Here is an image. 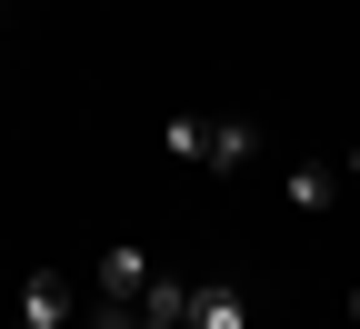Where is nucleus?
Listing matches in <instances>:
<instances>
[{
	"mask_svg": "<svg viewBox=\"0 0 360 329\" xmlns=\"http://www.w3.org/2000/svg\"><path fill=\"white\" fill-rule=\"evenodd\" d=\"M350 319H360V290H350Z\"/></svg>",
	"mask_w": 360,
	"mask_h": 329,
	"instance_id": "9d476101",
	"label": "nucleus"
},
{
	"mask_svg": "<svg viewBox=\"0 0 360 329\" xmlns=\"http://www.w3.org/2000/svg\"><path fill=\"white\" fill-rule=\"evenodd\" d=\"M191 300H200V279H150V290H141V319H170V329H191Z\"/></svg>",
	"mask_w": 360,
	"mask_h": 329,
	"instance_id": "39448f33",
	"label": "nucleus"
},
{
	"mask_svg": "<svg viewBox=\"0 0 360 329\" xmlns=\"http://www.w3.org/2000/svg\"><path fill=\"white\" fill-rule=\"evenodd\" d=\"M250 150H260V130H250V120H210V150H200V170H220V180H231Z\"/></svg>",
	"mask_w": 360,
	"mask_h": 329,
	"instance_id": "f03ea898",
	"label": "nucleus"
},
{
	"mask_svg": "<svg viewBox=\"0 0 360 329\" xmlns=\"http://www.w3.org/2000/svg\"><path fill=\"white\" fill-rule=\"evenodd\" d=\"M160 150H170V160H200V150H210V120H200V110H170V120H160Z\"/></svg>",
	"mask_w": 360,
	"mask_h": 329,
	"instance_id": "0eeeda50",
	"label": "nucleus"
},
{
	"mask_svg": "<svg viewBox=\"0 0 360 329\" xmlns=\"http://www.w3.org/2000/svg\"><path fill=\"white\" fill-rule=\"evenodd\" d=\"M191 329H250V300L231 290V279H200V300H191Z\"/></svg>",
	"mask_w": 360,
	"mask_h": 329,
	"instance_id": "f257e3e1",
	"label": "nucleus"
},
{
	"mask_svg": "<svg viewBox=\"0 0 360 329\" xmlns=\"http://www.w3.org/2000/svg\"><path fill=\"white\" fill-rule=\"evenodd\" d=\"M60 319H70V300H60V269H40L30 290H20V319H11V329H60Z\"/></svg>",
	"mask_w": 360,
	"mask_h": 329,
	"instance_id": "7ed1b4c3",
	"label": "nucleus"
},
{
	"mask_svg": "<svg viewBox=\"0 0 360 329\" xmlns=\"http://www.w3.org/2000/svg\"><path fill=\"white\" fill-rule=\"evenodd\" d=\"M90 329H141V319H130L120 300H90Z\"/></svg>",
	"mask_w": 360,
	"mask_h": 329,
	"instance_id": "6e6552de",
	"label": "nucleus"
},
{
	"mask_svg": "<svg viewBox=\"0 0 360 329\" xmlns=\"http://www.w3.org/2000/svg\"><path fill=\"white\" fill-rule=\"evenodd\" d=\"M330 200H340V170L330 160H300L290 170V210H330Z\"/></svg>",
	"mask_w": 360,
	"mask_h": 329,
	"instance_id": "423d86ee",
	"label": "nucleus"
},
{
	"mask_svg": "<svg viewBox=\"0 0 360 329\" xmlns=\"http://www.w3.org/2000/svg\"><path fill=\"white\" fill-rule=\"evenodd\" d=\"M141 290H150V260H141V250H110V260H101V300H120V309H130Z\"/></svg>",
	"mask_w": 360,
	"mask_h": 329,
	"instance_id": "20e7f679",
	"label": "nucleus"
},
{
	"mask_svg": "<svg viewBox=\"0 0 360 329\" xmlns=\"http://www.w3.org/2000/svg\"><path fill=\"white\" fill-rule=\"evenodd\" d=\"M340 180H360V150H350V160H340Z\"/></svg>",
	"mask_w": 360,
	"mask_h": 329,
	"instance_id": "1a4fd4ad",
	"label": "nucleus"
},
{
	"mask_svg": "<svg viewBox=\"0 0 360 329\" xmlns=\"http://www.w3.org/2000/svg\"><path fill=\"white\" fill-rule=\"evenodd\" d=\"M141 329H170V319H141Z\"/></svg>",
	"mask_w": 360,
	"mask_h": 329,
	"instance_id": "9b49d317",
	"label": "nucleus"
}]
</instances>
